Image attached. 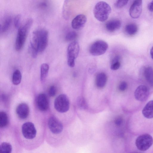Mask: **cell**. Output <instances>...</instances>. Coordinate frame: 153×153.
<instances>
[{
    "label": "cell",
    "instance_id": "cell-9",
    "mask_svg": "<svg viewBox=\"0 0 153 153\" xmlns=\"http://www.w3.org/2000/svg\"><path fill=\"white\" fill-rule=\"evenodd\" d=\"M149 94V90L146 85H141L136 89L134 92V97L137 100L143 102L147 100Z\"/></svg>",
    "mask_w": 153,
    "mask_h": 153
},
{
    "label": "cell",
    "instance_id": "cell-34",
    "mask_svg": "<svg viewBox=\"0 0 153 153\" xmlns=\"http://www.w3.org/2000/svg\"><path fill=\"white\" fill-rule=\"evenodd\" d=\"M148 7L149 11L153 12V0L149 4Z\"/></svg>",
    "mask_w": 153,
    "mask_h": 153
},
{
    "label": "cell",
    "instance_id": "cell-14",
    "mask_svg": "<svg viewBox=\"0 0 153 153\" xmlns=\"http://www.w3.org/2000/svg\"><path fill=\"white\" fill-rule=\"evenodd\" d=\"M16 111L19 118L25 119L28 117L29 114V107L26 103H21L17 107Z\"/></svg>",
    "mask_w": 153,
    "mask_h": 153
},
{
    "label": "cell",
    "instance_id": "cell-18",
    "mask_svg": "<svg viewBox=\"0 0 153 153\" xmlns=\"http://www.w3.org/2000/svg\"><path fill=\"white\" fill-rule=\"evenodd\" d=\"M144 75L147 82L153 87V68L151 66L146 67L144 70Z\"/></svg>",
    "mask_w": 153,
    "mask_h": 153
},
{
    "label": "cell",
    "instance_id": "cell-29",
    "mask_svg": "<svg viewBox=\"0 0 153 153\" xmlns=\"http://www.w3.org/2000/svg\"><path fill=\"white\" fill-rule=\"evenodd\" d=\"M21 18V16L19 14L16 15L14 18V25L15 27L16 28H18L19 27Z\"/></svg>",
    "mask_w": 153,
    "mask_h": 153
},
{
    "label": "cell",
    "instance_id": "cell-15",
    "mask_svg": "<svg viewBox=\"0 0 153 153\" xmlns=\"http://www.w3.org/2000/svg\"><path fill=\"white\" fill-rule=\"evenodd\" d=\"M121 26V22L118 19H115L108 21L105 25L106 29L109 31L114 32L119 29Z\"/></svg>",
    "mask_w": 153,
    "mask_h": 153
},
{
    "label": "cell",
    "instance_id": "cell-17",
    "mask_svg": "<svg viewBox=\"0 0 153 153\" xmlns=\"http://www.w3.org/2000/svg\"><path fill=\"white\" fill-rule=\"evenodd\" d=\"M107 81V77L104 73L98 74L96 76L95 83L97 86L99 88H102L105 85Z\"/></svg>",
    "mask_w": 153,
    "mask_h": 153
},
{
    "label": "cell",
    "instance_id": "cell-23",
    "mask_svg": "<svg viewBox=\"0 0 153 153\" xmlns=\"http://www.w3.org/2000/svg\"><path fill=\"white\" fill-rule=\"evenodd\" d=\"M12 151V146L8 143L3 142L0 146V151L1 152L10 153Z\"/></svg>",
    "mask_w": 153,
    "mask_h": 153
},
{
    "label": "cell",
    "instance_id": "cell-11",
    "mask_svg": "<svg viewBox=\"0 0 153 153\" xmlns=\"http://www.w3.org/2000/svg\"><path fill=\"white\" fill-rule=\"evenodd\" d=\"M48 126L50 131L54 134L60 133L63 129L62 124L54 117H50L48 120Z\"/></svg>",
    "mask_w": 153,
    "mask_h": 153
},
{
    "label": "cell",
    "instance_id": "cell-19",
    "mask_svg": "<svg viewBox=\"0 0 153 153\" xmlns=\"http://www.w3.org/2000/svg\"><path fill=\"white\" fill-rule=\"evenodd\" d=\"M49 70V65L47 63L42 64L40 67V80L43 82L46 79Z\"/></svg>",
    "mask_w": 153,
    "mask_h": 153
},
{
    "label": "cell",
    "instance_id": "cell-25",
    "mask_svg": "<svg viewBox=\"0 0 153 153\" xmlns=\"http://www.w3.org/2000/svg\"><path fill=\"white\" fill-rule=\"evenodd\" d=\"M77 34L76 32L71 31L66 34L65 39L67 41H71L75 39L77 37Z\"/></svg>",
    "mask_w": 153,
    "mask_h": 153
},
{
    "label": "cell",
    "instance_id": "cell-4",
    "mask_svg": "<svg viewBox=\"0 0 153 153\" xmlns=\"http://www.w3.org/2000/svg\"><path fill=\"white\" fill-rule=\"evenodd\" d=\"M153 144L152 137L147 134L139 136L135 141L136 146L138 150L142 151H145L148 149Z\"/></svg>",
    "mask_w": 153,
    "mask_h": 153
},
{
    "label": "cell",
    "instance_id": "cell-13",
    "mask_svg": "<svg viewBox=\"0 0 153 153\" xmlns=\"http://www.w3.org/2000/svg\"><path fill=\"white\" fill-rule=\"evenodd\" d=\"M87 20V17L85 15L82 14L78 15L72 20L71 26L74 29H79L84 26Z\"/></svg>",
    "mask_w": 153,
    "mask_h": 153
},
{
    "label": "cell",
    "instance_id": "cell-5",
    "mask_svg": "<svg viewBox=\"0 0 153 153\" xmlns=\"http://www.w3.org/2000/svg\"><path fill=\"white\" fill-rule=\"evenodd\" d=\"M69 105V100L67 96L64 94L59 95L54 101L55 108L59 112L64 113L68 111Z\"/></svg>",
    "mask_w": 153,
    "mask_h": 153
},
{
    "label": "cell",
    "instance_id": "cell-3",
    "mask_svg": "<svg viewBox=\"0 0 153 153\" xmlns=\"http://www.w3.org/2000/svg\"><path fill=\"white\" fill-rule=\"evenodd\" d=\"M79 51V46L78 42L74 41L70 43L67 48V62L71 67L75 65V60L78 56Z\"/></svg>",
    "mask_w": 153,
    "mask_h": 153
},
{
    "label": "cell",
    "instance_id": "cell-22",
    "mask_svg": "<svg viewBox=\"0 0 153 153\" xmlns=\"http://www.w3.org/2000/svg\"><path fill=\"white\" fill-rule=\"evenodd\" d=\"M8 122V118L6 113L4 111L0 112V127L4 128L7 125Z\"/></svg>",
    "mask_w": 153,
    "mask_h": 153
},
{
    "label": "cell",
    "instance_id": "cell-6",
    "mask_svg": "<svg viewBox=\"0 0 153 153\" xmlns=\"http://www.w3.org/2000/svg\"><path fill=\"white\" fill-rule=\"evenodd\" d=\"M34 31L37 36L38 52H42L47 46L48 32L47 30L43 29H38Z\"/></svg>",
    "mask_w": 153,
    "mask_h": 153
},
{
    "label": "cell",
    "instance_id": "cell-24",
    "mask_svg": "<svg viewBox=\"0 0 153 153\" xmlns=\"http://www.w3.org/2000/svg\"><path fill=\"white\" fill-rule=\"evenodd\" d=\"M11 19L10 17L7 18L5 19L2 26H0L1 32H6L8 29L11 24Z\"/></svg>",
    "mask_w": 153,
    "mask_h": 153
},
{
    "label": "cell",
    "instance_id": "cell-26",
    "mask_svg": "<svg viewBox=\"0 0 153 153\" xmlns=\"http://www.w3.org/2000/svg\"><path fill=\"white\" fill-rule=\"evenodd\" d=\"M77 104L79 107L82 109H85L87 105L84 99L82 97H80L77 100Z\"/></svg>",
    "mask_w": 153,
    "mask_h": 153
},
{
    "label": "cell",
    "instance_id": "cell-28",
    "mask_svg": "<svg viewBox=\"0 0 153 153\" xmlns=\"http://www.w3.org/2000/svg\"><path fill=\"white\" fill-rule=\"evenodd\" d=\"M56 87L54 85L51 86L49 88L48 90V94L50 96L54 97L56 94Z\"/></svg>",
    "mask_w": 153,
    "mask_h": 153
},
{
    "label": "cell",
    "instance_id": "cell-21",
    "mask_svg": "<svg viewBox=\"0 0 153 153\" xmlns=\"http://www.w3.org/2000/svg\"><path fill=\"white\" fill-rule=\"evenodd\" d=\"M22 74L21 72L19 70H16L13 74L12 82L14 85H18L21 81Z\"/></svg>",
    "mask_w": 153,
    "mask_h": 153
},
{
    "label": "cell",
    "instance_id": "cell-8",
    "mask_svg": "<svg viewBox=\"0 0 153 153\" xmlns=\"http://www.w3.org/2000/svg\"><path fill=\"white\" fill-rule=\"evenodd\" d=\"M22 132L23 136L25 138L31 139L35 137L36 130L33 123L28 122L24 123L22 125Z\"/></svg>",
    "mask_w": 153,
    "mask_h": 153
},
{
    "label": "cell",
    "instance_id": "cell-16",
    "mask_svg": "<svg viewBox=\"0 0 153 153\" xmlns=\"http://www.w3.org/2000/svg\"><path fill=\"white\" fill-rule=\"evenodd\" d=\"M142 113L143 116L147 118H153V100L147 102L143 108Z\"/></svg>",
    "mask_w": 153,
    "mask_h": 153
},
{
    "label": "cell",
    "instance_id": "cell-27",
    "mask_svg": "<svg viewBox=\"0 0 153 153\" xmlns=\"http://www.w3.org/2000/svg\"><path fill=\"white\" fill-rule=\"evenodd\" d=\"M128 0H117L115 4L116 7L120 8L126 5L127 3Z\"/></svg>",
    "mask_w": 153,
    "mask_h": 153
},
{
    "label": "cell",
    "instance_id": "cell-33",
    "mask_svg": "<svg viewBox=\"0 0 153 153\" xmlns=\"http://www.w3.org/2000/svg\"><path fill=\"white\" fill-rule=\"evenodd\" d=\"M120 57L118 56H115L114 58L113 59L112 62L111 64L113 63H114L120 62Z\"/></svg>",
    "mask_w": 153,
    "mask_h": 153
},
{
    "label": "cell",
    "instance_id": "cell-30",
    "mask_svg": "<svg viewBox=\"0 0 153 153\" xmlns=\"http://www.w3.org/2000/svg\"><path fill=\"white\" fill-rule=\"evenodd\" d=\"M127 87V83L125 81H123L120 84L119 86V89L120 91H123L126 89Z\"/></svg>",
    "mask_w": 153,
    "mask_h": 153
},
{
    "label": "cell",
    "instance_id": "cell-12",
    "mask_svg": "<svg viewBox=\"0 0 153 153\" xmlns=\"http://www.w3.org/2000/svg\"><path fill=\"white\" fill-rule=\"evenodd\" d=\"M36 105L38 109L42 111H45L49 106V100L46 95L44 93L39 94L36 101Z\"/></svg>",
    "mask_w": 153,
    "mask_h": 153
},
{
    "label": "cell",
    "instance_id": "cell-31",
    "mask_svg": "<svg viewBox=\"0 0 153 153\" xmlns=\"http://www.w3.org/2000/svg\"><path fill=\"white\" fill-rule=\"evenodd\" d=\"M120 62H117L111 64V69L113 70H116L120 67Z\"/></svg>",
    "mask_w": 153,
    "mask_h": 153
},
{
    "label": "cell",
    "instance_id": "cell-32",
    "mask_svg": "<svg viewBox=\"0 0 153 153\" xmlns=\"http://www.w3.org/2000/svg\"><path fill=\"white\" fill-rule=\"evenodd\" d=\"M123 119L121 116H118L116 117L114 120V123L117 126H120L123 123Z\"/></svg>",
    "mask_w": 153,
    "mask_h": 153
},
{
    "label": "cell",
    "instance_id": "cell-10",
    "mask_svg": "<svg viewBox=\"0 0 153 153\" xmlns=\"http://www.w3.org/2000/svg\"><path fill=\"white\" fill-rule=\"evenodd\" d=\"M142 0H134L129 10V13L131 17L137 19L140 16L142 10Z\"/></svg>",
    "mask_w": 153,
    "mask_h": 153
},
{
    "label": "cell",
    "instance_id": "cell-2",
    "mask_svg": "<svg viewBox=\"0 0 153 153\" xmlns=\"http://www.w3.org/2000/svg\"><path fill=\"white\" fill-rule=\"evenodd\" d=\"M111 11V7L107 3L104 1H100L95 5L93 13L97 20L103 22L108 19Z\"/></svg>",
    "mask_w": 153,
    "mask_h": 153
},
{
    "label": "cell",
    "instance_id": "cell-35",
    "mask_svg": "<svg viewBox=\"0 0 153 153\" xmlns=\"http://www.w3.org/2000/svg\"><path fill=\"white\" fill-rule=\"evenodd\" d=\"M150 54L152 58L153 59V46L150 50Z\"/></svg>",
    "mask_w": 153,
    "mask_h": 153
},
{
    "label": "cell",
    "instance_id": "cell-20",
    "mask_svg": "<svg viewBox=\"0 0 153 153\" xmlns=\"http://www.w3.org/2000/svg\"><path fill=\"white\" fill-rule=\"evenodd\" d=\"M126 32L128 35H132L135 34L137 31L138 27L134 23H130L126 25L125 27Z\"/></svg>",
    "mask_w": 153,
    "mask_h": 153
},
{
    "label": "cell",
    "instance_id": "cell-36",
    "mask_svg": "<svg viewBox=\"0 0 153 153\" xmlns=\"http://www.w3.org/2000/svg\"><path fill=\"white\" fill-rule=\"evenodd\" d=\"M47 4L46 3H45L44 2L42 3L41 4L40 6L42 7H44L46 6Z\"/></svg>",
    "mask_w": 153,
    "mask_h": 153
},
{
    "label": "cell",
    "instance_id": "cell-7",
    "mask_svg": "<svg viewBox=\"0 0 153 153\" xmlns=\"http://www.w3.org/2000/svg\"><path fill=\"white\" fill-rule=\"evenodd\" d=\"M108 45L105 42L101 40H97L94 42L90 46L89 52L94 56L103 54L106 51Z\"/></svg>",
    "mask_w": 153,
    "mask_h": 153
},
{
    "label": "cell",
    "instance_id": "cell-1",
    "mask_svg": "<svg viewBox=\"0 0 153 153\" xmlns=\"http://www.w3.org/2000/svg\"><path fill=\"white\" fill-rule=\"evenodd\" d=\"M33 22V19H29L25 25L19 28L15 44V49L17 51L20 50L23 47Z\"/></svg>",
    "mask_w": 153,
    "mask_h": 153
}]
</instances>
